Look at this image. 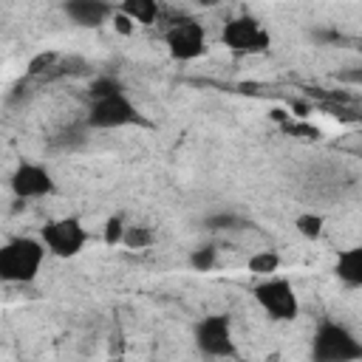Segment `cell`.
Listing matches in <instances>:
<instances>
[{
    "label": "cell",
    "instance_id": "1",
    "mask_svg": "<svg viewBox=\"0 0 362 362\" xmlns=\"http://www.w3.org/2000/svg\"><path fill=\"white\" fill-rule=\"evenodd\" d=\"M48 252L40 238L17 235L0 243V283L6 286H28L40 277Z\"/></svg>",
    "mask_w": 362,
    "mask_h": 362
},
{
    "label": "cell",
    "instance_id": "2",
    "mask_svg": "<svg viewBox=\"0 0 362 362\" xmlns=\"http://www.w3.org/2000/svg\"><path fill=\"white\" fill-rule=\"evenodd\" d=\"M141 122V110L124 88H116L105 96H93L88 105V124L93 130H122Z\"/></svg>",
    "mask_w": 362,
    "mask_h": 362
},
{
    "label": "cell",
    "instance_id": "3",
    "mask_svg": "<svg viewBox=\"0 0 362 362\" xmlns=\"http://www.w3.org/2000/svg\"><path fill=\"white\" fill-rule=\"evenodd\" d=\"M311 356L314 362H356L362 359V342L348 325L337 320H325L314 334Z\"/></svg>",
    "mask_w": 362,
    "mask_h": 362
},
{
    "label": "cell",
    "instance_id": "4",
    "mask_svg": "<svg viewBox=\"0 0 362 362\" xmlns=\"http://www.w3.org/2000/svg\"><path fill=\"white\" fill-rule=\"evenodd\" d=\"M40 243L45 246V252L51 257H59V260H71L76 255L85 252L88 246V226L76 218V215H62V218H54L48 221L42 229H40Z\"/></svg>",
    "mask_w": 362,
    "mask_h": 362
},
{
    "label": "cell",
    "instance_id": "5",
    "mask_svg": "<svg viewBox=\"0 0 362 362\" xmlns=\"http://www.w3.org/2000/svg\"><path fill=\"white\" fill-rule=\"evenodd\" d=\"M252 294H255V303L263 308V314L274 322H291L300 317V297H297L291 280L283 274L257 280Z\"/></svg>",
    "mask_w": 362,
    "mask_h": 362
},
{
    "label": "cell",
    "instance_id": "6",
    "mask_svg": "<svg viewBox=\"0 0 362 362\" xmlns=\"http://www.w3.org/2000/svg\"><path fill=\"white\" fill-rule=\"evenodd\" d=\"M192 339H195V348L206 359H232L235 351H238L229 314H206V317H201L195 322Z\"/></svg>",
    "mask_w": 362,
    "mask_h": 362
},
{
    "label": "cell",
    "instance_id": "7",
    "mask_svg": "<svg viewBox=\"0 0 362 362\" xmlns=\"http://www.w3.org/2000/svg\"><path fill=\"white\" fill-rule=\"evenodd\" d=\"M221 42L232 51V54H240V57H255V54H263L269 51L272 45V34L266 31V25L249 14H240V17H232L223 23L221 28Z\"/></svg>",
    "mask_w": 362,
    "mask_h": 362
},
{
    "label": "cell",
    "instance_id": "8",
    "mask_svg": "<svg viewBox=\"0 0 362 362\" xmlns=\"http://www.w3.org/2000/svg\"><path fill=\"white\" fill-rule=\"evenodd\" d=\"M164 45L175 62H195L209 48L206 45V28L195 17H178L164 31Z\"/></svg>",
    "mask_w": 362,
    "mask_h": 362
},
{
    "label": "cell",
    "instance_id": "9",
    "mask_svg": "<svg viewBox=\"0 0 362 362\" xmlns=\"http://www.w3.org/2000/svg\"><path fill=\"white\" fill-rule=\"evenodd\" d=\"M8 189L17 201H37L57 192V181L51 170L40 161H20L8 175Z\"/></svg>",
    "mask_w": 362,
    "mask_h": 362
},
{
    "label": "cell",
    "instance_id": "10",
    "mask_svg": "<svg viewBox=\"0 0 362 362\" xmlns=\"http://www.w3.org/2000/svg\"><path fill=\"white\" fill-rule=\"evenodd\" d=\"M113 3H102V0H68L62 6V11L71 17V23L82 25V28H99L105 23H110L113 14Z\"/></svg>",
    "mask_w": 362,
    "mask_h": 362
},
{
    "label": "cell",
    "instance_id": "11",
    "mask_svg": "<svg viewBox=\"0 0 362 362\" xmlns=\"http://www.w3.org/2000/svg\"><path fill=\"white\" fill-rule=\"evenodd\" d=\"M334 274L339 277L342 286L359 288V286H362V246H348V249H342V252L337 255Z\"/></svg>",
    "mask_w": 362,
    "mask_h": 362
},
{
    "label": "cell",
    "instance_id": "12",
    "mask_svg": "<svg viewBox=\"0 0 362 362\" xmlns=\"http://www.w3.org/2000/svg\"><path fill=\"white\" fill-rule=\"evenodd\" d=\"M133 25H153L161 17V6L156 0H124L122 6H116Z\"/></svg>",
    "mask_w": 362,
    "mask_h": 362
},
{
    "label": "cell",
    "instance_id": "13",
    "mask_svg": "<svg viewBox=\"0 0 362 362\" xmlns=\"http://www.w3.org/2000/svg\"><path fill=\"white\" fill-rule=\"evenodd\" d=\"M280 266H283V257L274 252V249H260V252H255V255H249V260H246V269L255 274V277H274L277 272H280Z\"/></svg>",
    "mask_w": 362,
    "mask_h": 362
},
{
    "label": "cell",
    "instance_id": "14",
    "mask_svg": "<svg viewBox=\"0 0 362 362\" xmlns=\"http://www.w3.org/2000/svg\"><path fill=\"white\" fill-rule=\"evenodd\" d=\"M294 229H297L305 240H317V238L322 235V229H325V218H322L320 212H300V215L294 218Z\"/></svg>",
    "mask_w": 362,
    "mask_h": 362
},
{
    "label": "cell",
    "instance_id": "15",
    "mask_svg": "<svg viewBox=\"0 0 362 362\" xmlns=\"http://www.w3.org/2000/svg\"><path fill=\"white\" fill-rule=\"evenodd\" d=\"M153 243H156V232L150 226H130L127 223L122 246H127V249H150Z\"/></svg>",
    "mask_w": 362,
    "mask_h": 362
},
{
    "label": "cell",
    "instance_id": "16",
    "mask_svg": "<svg viewBox=\"0 0 362 362\" xmlns=\"http://www.w3.org/2000/svg\"><path fill=\"white\" fill-rule=\"evenodd\" d=\"M187 263H189L192 272H212L218 266V249L215 246H198V249L189 252Z\"/></svg>",
    "mask_w": 362,
    "mask_h": 362
},
{
    "label": "cell",
    "instance_id": "17",
    "mask_svg": "<svg viewBox=\"0 0 362 362\" xmlns=\"http://www.w3.org/2000/svg\"><path fill=\"white\" fill-rule=\"evenodd\" d=\"M124 229H127V223H124L122 215L105 218V223H102V243H105V246H122Z\"/></svg>",
    "mask_w": 362,
    "mask_h": 362
},
{
    "label": "cell",
    "instance_id": "18",
    "mask_svg": "<svg viewBox=\"0 0 362 362\" xmlns=\"http://www.w3.org/2000/svg\"><path fill=\"white\" fill-rule=\"evenodd\" d=\"M110 25H113V31L116 34H122V37H130L133 31H136V25L119 11V8H113V14H110Z\"/></svg>",
    "mask_w": 362,
    "mask_h": 362
},
{
    "label": "cell",
    "instance_id": "19",
    "mask_svg": "<svg viewBox=\"0 0 362 362\" xmlns=\"http://www.w3.org/2000/svg\"><path fill=\"white\" fill-rule=\"evenodd\" d=\"M110 362H122V359H110Z\"/></svg>",
    "mask_w": 362,
    "mask_h": 362
}]
</instances>
